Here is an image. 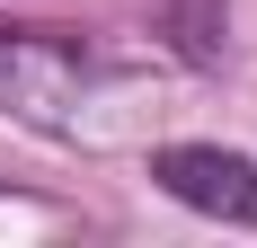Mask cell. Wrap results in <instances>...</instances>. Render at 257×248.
I'll return each instance as SVG.
<instances>
[{
  "label": "cell",
  "mask_w": 257,
  "mask_h": 248,
  "mask_svg": "<svg viewBox=\"0 0 257 248\" xmlns=\"http://www.w3.org/2000/svg\"><path fill=\"white\" fill-rule=\"evenodd\" d=\"M80 89H89V62L62 36H45V27H0V115L9 124L71 133L80 124Z\"/></svg>",
  "instance_id": "6da1fadb"
},
{
  "label": "cell",
  "mask_w": 257,
  "mask_h": 248,
  "mask_svg": "<svg viewBox=\"0 0 257 248\" xmlns=\"http://www.w3.org/2000/svg\"><path fill=\"white\" fill-rule=\"evenodd\" d=\"M151 177H160V195H178L186 213L257 230V160H248V151H222V142H169V151H151Z\"/></svg>",
  "instance_id": "7a4b0ae2"
},
{
  "label": "cell",
  "mask_w": 257,
  "mask_h": 248,
  "mask_svg": "<svg viewBox=\"0 0 257 248\" xmlns=\"http://www.w3.org/2000/svg\"><path fill=\"white\" fill-rule=\"evenodd\" d=\"M151 27L195 71H222V53H231V0H151Z\"/></svg>",
  "instance_id": "3957f363"
}]
</instances>
